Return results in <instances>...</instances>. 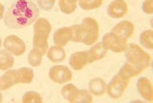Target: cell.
Masks as SVG:
<instances>
[{
  "label": "cell",
  "instance_id": "cell-1",
  "mask_svg": "<svg viewBox=\"0 0 153 103\" xmlns=\"http://www.w3.org/2000/svg\"><path fill=\"white\" fill-rule=\"evenodd\" d=\"M38 16L39 10L33 1L17 0L4 13V22L8 28L22 29L35 22Z\"/></svg>",
  "mask_w": 153,
  "mask_h": 103
},
{
  "label": "cell",
  "instance_id": "cell-2",
  "mask_svg": "<svg viewBox=\"0 0 153 103\" xmlns=\"http://www.w3.org/2000/svg\"><path fill=\"white\" fill-rule=\"evenodd\" d=\"M72 29L71 42L93 45L98 40L100 27L98 22L92 17H86L80 24L71 26Z\"/></svg>",
  "mask_w": 153,
  "mask_h": 103
},
{
  "label": "cell",
  "instance_id": "cell-3",
  "mask_svg": "<svg viewBox=\"0 0 153 103\" xmlns=\"http://www.w3.org/2000/svg\"><path fill=\"white\" fill-rule=\"evenodd\" d=\"M52 31L50 22L45 18H38L34 22L33 27V46L42 54H45L49 49V34Z\"/></svg>",
  "mask_w": 153,
  "mask_h": 103
},
{
  "label": "cell",
  "instance_id": "cell-4",
  "mask_svg": "<svg viewBox=\"0 0 153 103\" xmlns=\"http://www.w3.org/2000/svg\"><path fill=\"white\" fill-rule=\"evenodd\" d=\"M124 52L127 62L133 66L140 73L151 65L152 56L136 43H128Z\"/></svg>",
  "mask_w": 153,
  "mask_h": 103
},
{
  "label": "cell",
  "instance_id": "cell-5",
  "mask_svg": "<svg viewBox=\"0 0 153 103\" xmlns=\"http://www.w3.org/2000/svg\"><path fill=\"white\" fill-rule=\"evenodd\" d=\"M101 43L108 50H111L114 53L124 52L128 46V40L112 32L105 33L102 38Z\"/></svg>",
  "mask_w": 153,
  "mask_h": 103
},
{
  "label": "cell",
  "instance_id": "cell-6",
  "mask_svg": "<svg viewBox=\"0 0 153 103\" xmlns=\"http://www.w3.org/2000/svg\"><path fill=\"white\" fill-rule=\"evenodd\" d=\"M128 82L118 74L115 75L109 82V84L106 85V92L108 96L115 100L122 97L128 85Z\"/></svg>",
  "mask_w": 153,
  "mask_h": 103
},
{
  "label": "cell",
  "instance_id": "cell-7",
  "mask_svg": "<svg viewBox=\"0 0 153 103\" xmlns=\"http://www.w3.org/2000/svg\"><path fill=\"white\" fill-rule=\"evenodd\" d=\"M49 77L50 80L55 84H64L71 80L72 72L66 66H54L49 69Z\"/></svg>",
  "mask_w": 153,
  "mask_h": 103
},
{
  "label": "cell",
  "instance_id": "cell-8",
  "mask_svg": "<svg viewBox=\"0 0 153 103\" xmlns=\"http://www.w3.org/2000/svg\"><path fill=\"white\" fill-rule=\"evenodd\" d=\"M4 49L14 56H20L25 53L27 46L22 38L16 35H9L4 40Z\"/></svg>",
  "mask_w": 153,
  "mask_h": 103
},
{
  "label": "cell",
  "instance_id": "cell-9",
  "mask_svg": "<svg viewBox=\"0 0 153 103\" xmlns=\"http://www.w3.org/2000/svg\"><path fill=\"white\" fill-rule=\"evenodd\" d=\"M136 88L140 96L147 102H153V87L152 81L146 77H140L136 83Z\"/></svg>",
  "mask_w": 153,
  "mask_h": 103
},
{
  "label": "cell",
  "instance_id": "cell-10",
  "mask_svg": "<svg viewBox=\"0 0 153 103\" xmlns=\"http://www.w3.org/2000/svg\"><path fill=\"white\" fill-rule=\"evenodd\" d=\"M128 7L125 0H113L107 7V15L114 19H120L125 16Z\"/></svg>",
  "mask_w": 153,
  "mask_h": 103
},
{
  "label": "cell",
  "instance_id": "cell-11",
  "mask_svg": "<svg viewBox=\"0 0 153 103\" xmlns=\"http://www.w3.org/2000/svg\"><path fill=\"white\" fill-rule=\"evenodd\" d=\"M89 64L88 54L87 51H77L71 54L69 58V65L73 70L80 71L85 66Z\"/></svg>",
  "mask_w": 153,
  "mask_h": 103
},
{
  "label": "cell",
  "instance_id": "cell-12",
  "mask_svg": "<svg viewBox=\"0 0 153 103\" xmlns=\"http://www.w3.org/2000/svg\"><path fill=\"white\" fill-rule=\"evenodd\" d=\"M111 32L119 35L126 40H128L132 38L134 33V25L131 22L124 20L116 24L111 29Z\"/></svg>",
  "mask_w": 153,
  "mask_h": 103
},
{
  "label": "cell",
  "instance_id": "cell-13",
  "mask_svg": "<svg viewBox=\"0 0 153 103\" xmlns=\"http://www.w3.org/2000/svg\"><path fill=\"white\" fill-rule=\"evenodd\" d=\"M72 39V29L71 27H61L57 29L53 35V41L55 45L60 47L66 46Z\"/></svg>",
  "mask_w": 153,
  "mask_h": 103
},
{
  "label": "cell",
  "instance_id": "cell-14",
  "mask_svg": "<svg viewBox=\"0 0 153 103\" xmlns=\"http://www.w3.org/2000/svg\"><path fill=\"white\" fill-rule=\"evenodd\" d=\"M17 84V71L15 69H9L2 76H0V91L8 90Z\"/></svg>",
  "mask_w": 153,
  "mask_h": 103
},
{
  "label": "cell",
  "instance_id": "cell-15",
  "mask_svg": "<svg viewBox=\"0 0 153 103\" xmlns=\"http://www.w3.org/2000/svg\"><path fill=\"white\" fill-rule=\"evenodd\" d=\"M107 52H108V49H106V47L101 42L94 44L93 46L88 50L89 63H94V61L103 59L107 54Z\"/></svg>",
  "mask_w": 153,
  "mask_h": 103
},
{
  "label": "cell",
  "instance_id": "cell-16",
  "mask_svg": "<svg viewBox=\"0 0 153 103\" xmlns=\"http://www.w3.org/2000/svg\"><path fill=\"white\" fill-rule=\"evenodd\" d=\"M106 83L101 78H94L88 83V91L93 96H101L106 91Z\"/></svg>",
  "mask_w": 153,
  "mask_h": 103
},
{
  "label": "cell",
  "instance_id": "cell-17",
  "mask_svg": "<svg viewBox=\"0 0 153 103\" xmlns=\"http://www.w3.org/2000/svg\"><path fill=\"white\" fill-rule=\"evenodd\" d=\"M47 56L49 60L53 63H59L62 62L66 59V51L63 49V47H60L58 45L52 46L47 51Z\"/></svg>",
  "mask_w": 153,
  "mask_h": 103
},
{
  "label": "cell",
  "instance_id": "cell-18",
  "mask_svg": "<svg viewBox=\"0 0 153 103\" xmlns=\"http://www.w3.org/2000/svg\"><path fill=\"white\" fill-rule=\"evenodd\" d=\"M18 75V84H31L34 78V72L33 68L27 66H22L16 69Z\"/></svg>",
  "mask_w": 153,
  "mask_h": 103
},
{
  "label": "cell",
  "instance_id": "cell-19",
  "mask_svg": "<svg viewBox=\"0 0 153 103\" xmlns=\"http://www.w3.org/2000/svg\"><path fill=\"white\" fill-rule=\"evenodd\" d=\"M15 65L14 56L6 49H0V70L7 71Z\"/></svg>",
  "mask_w": 153,
  "mask_h": 103
},
{
  "label": "cell",
  "instance_id": "cell-20",
  "mask_svg": "<svg viewBox=\"0 0 153 103\" xmlns=\"http://www.w3.org/2000/svg\"><path fill=\"white\" fill-rule=\"evenodd\" d=\"M60 92H61L62 96L65 98L66 101H68L69 102L75 103L76 97L78 96V93H79V90L74 84H67L61 89Z\"/></svg>",
  "mask_w": 153,
  "mask_h": 103
},
{
  "label": "cell",
  "instance_id": "cell-21",
  "mask_svg": "<svg viewBox=\"0 0 153 103\" xmlns=\"http://www.w3.org/2000/svg\"><path fill=\"white\" fill-rule=\"evenodd\" d=\"M117 74L127 81H129L132 78H134L141 73L138 70H136L133 66L130 65L128 62H125L120 68Z\"/></svg>",
  "mask_w": 153,
  "mask_h": 103
},
{
  "label": "cell",
  "instance_id": "cell-22",
  "mask_svg": "<svg viewBox=\"0 0 153 103\" xmlns=\"http://www.w3.org/2000/svg\"><path fill=\"white\" fill-rule=\"evenodd\" d=\"M79 0H59L60 11L66 15H71L76 10Z\"/></svg>",
  "mask_w": 153,
  "mask_h": 103
},
{
  "label": "cell",
  "instance_id": "cell-23",
  "mask_svg": "<svg viewBox=\"0 0 153 103\" xmlns=\"http://www.w3.org/2000/svg\"><path fill=\"white\" fill-rule=\"evenodd\" d=\"M140 43L145 49H153V31L152 29L146 30L140 35Z\"/></svg>",
  "mask_w": 153,
  "mask_h": 103
},
{
  "label": "cell",
  "instance_id": "cell-24",
  "mask_svg": "<svg viewBox=\"0 0 153 103\" xmlns=\"http://www.w3.org/2000/svg\"><path fill=\"white\" fill-rule=\"evenodd\" d=\"M43 55L40 51H38V49H34L30 50L29 54H28L27 60L29 64L33 66V67H36V66H39L42 63V60H43Z\"/></svg>",
  "mask_w": 153,
  "mask_h": 103
},
{
  "label": "cell",
  "instance_id": "cell-25",
  "mask_svg": "<svg viewBox=\"0 0 153 103\" xmlns=\"http://www.w3.org/2000/svg\"><path fill=\"white\" fill-rule=\"evenodd\" d=\"M103 4V0H79V7L83 10H93L98 9Z\"/></svg>",
  "mask_w": 153,
  "mask_h": 103
},
{
  "label": "cell",
  "instance_id": "cell-26",
  "mask_svg": "<svg viewBox=\"0 0 153 103\" xmlns=\"http://www.w3.org/2000/svg\"><path fill=\"white\" fill-rule=\"evenodd\" d=\"M22 102L27 103V102H43V98L41 96V95L39 93L36 91L30 90L26 92L23 96H22Z\"/></svg>",
  "mask_w": 153,
  "mask_h": 103
},
{
  "label": "cell",
  "instance_id": "cell-27",
  "mask_svg": "<svg viewBox=\"0 0 153 103\" xmlns=\"http://www.w3.org/2000/svg\"><path fill=\"white\" fill-rule=\"evenodd\" d=\"M81 102H93V96L92 94L88 91L86 90H79L78 96L76 99L75 103H81Z\"/></svg>",
  "mask_w": 153,
  "mask_h": 103
},
{
  "label": "cell",
  "instance_id": "cell-28",
  "mask_svg": "<svg viewBox=\"0 0 153 103\" xmlns=\"http://www.w3.org/2000/svg\"><path fill=\"white\" fill-rule=\"evenodd\" d=\"M38 6L44 11H50L55 5V0H37Z\"/></svg>",
  "mask_w": 153,
  "mask_h": 103
},
{
  "label": "cell",
  "instance_id": "cell-29",
  "mask_svg": "<svg viewBox=\"0 0 153 103\" xmlns=\"http://www.w3.org/2000/svg\"><path fill=\"white\" fill-rule=\"evenodd\" d=\"M142 10L146 15H152L153 13V0H145L143 2Z\"/></svg>",
  "mask_w": 153,
  "mask_h": 103
},
{
  "label": "cell",
  "instance_id": "cell-30",
  "mask_svg": "<svg viewBox=\"0 0 153 103\" xmlns=\"http://www.w3.org/2000/svg\"><path fill=\"white\" fill-rule=\"evenodd\" d=\"M4 16V6L0 3V20Z\"/></svg>",
  "mask_w": 153,
  "mask_h": 103
},
{
  "label": "cell",
  "instance_id": "cell-31",
  "mask_svg": "<svg viewBox=\"0 0 153 103\" xmlns=\"http://www.w3.org/2000/svg\"><path fill=\"white\" fill-rule=\"evenodd\" d=\"M3 102V95L0 92V102Z\"/></svg>",
  "mask_w": 153,
  "mask_h": 103
},
{
  "label": "cell",
  "instance_id": "cell-32",
  "mask_svg": "<svg viewBox=\"0 0 153 103\" xmlns=\"http://www.w3.org/2000/svg\"><path fill=\"white\" fill-rule=\"evenodd\" d=\"M1 46H2V39L0 38V48H1Z\"/></svg>",
  "mask_w": 153,
  "mask_h": 103
}]
</instances>
